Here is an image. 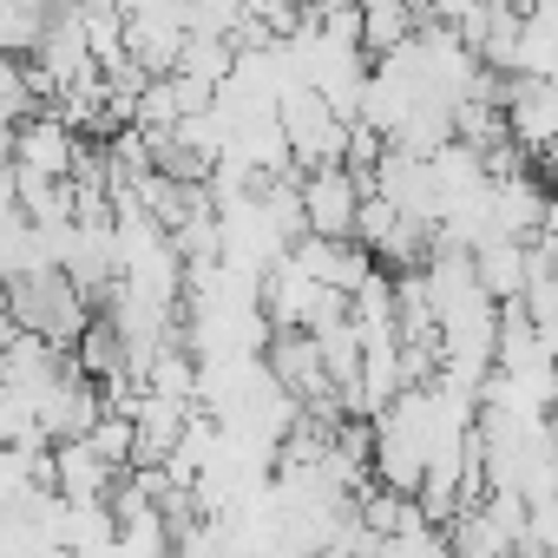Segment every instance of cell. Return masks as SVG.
<instances>
[{"label":"cell","mask_w":558,"mask_h":558,"mask_svg":"<svg viewBox=\"0 0 558 558\" xmlns=\"http://www.w3.org/2000/svg\"><path fill=\"white\" fill-rule=\"evenodd\" d=\"M0 303H8V316H14V329H27V336H47L53 349H73L80 342V329L93 323V303L73 290V276L66 269H27V276H14V283H0Z\"/></svg>","instance_id":"obj_1"},{"label":"cell","mask_w":558,"mask_h":558,"mask_svg":"<svg viewBox=\"0 0 558 558\" xmlns=\"http://www.w3.org/2000/svg\"><path fill=\"white\" fill-rule=\"evenodd\" d=\"M276 125H283V138H290V165L296 171H316V165H342L355 119H342L323 93L290 86L283 99H276Z\"/></svg>","instance_id":"obj_2"},{"label":"cell","mask_w":558,"mask_h":558,"mask_svg":"<svg viewBox=\"0 0 558 558\" xmlns=\"http://www.w3.org/2000/svg\"><path fill=\"white\" fill-rule=\"evenodd\" d=\"M506 138L519 145V158H558V86L551 80H506Z\"/></svg>","instance_id":"obj_3"},{"label":"cell","mask_w":558,"mask_h":558,"mask_svg":"<svg viewBox=\"0 0 558 558\" xmlns=\"http://www.w3.org/2000/svg\"><path fill=\"white\" fill-rule=\"evenodd\" d=\"M303 223H310V236H355V217H362V197H368V184L349 171V165H316V171H303Z\"/></svg>","instance_id":"obj_4"},{"label":"cell","mask_w":558,"mask_h":558,"mask_svg":"<svg viewBox=\"0 0 558 558\" xmlns=\"http://www.w3.org/2000/svg\"><path fill=\"white\" fill-rule=\"evenodd\" d=\"M80 132L60 119V112H27L14 125V171H34V178H73V158H80Z\"/></svg>","instance_id":"obj_5"},{"label":"cell","mask_w":558,"mask_h":558,"mask_svg":"<svg viewBox=\"0 0 558 558\" xmlns=\"http://www.w3.org/2000/svg\"><path fill=\"white\" fill-rule=\"evenodd\" d=\"M525 276H532V250L519 236H480L473 243V283L493 303H519L525 296Z\"/></svg>","instance_id":"obj_6"},{"label":"cell","mask_w":558,"mask_h":558,"mask_svg":"<svg viewBox=\"0 0 558 558\" xmlns=\"http://www.w3.org/2000/svg\"><path fill=\"white\" fill-rule=\"evenodd\" d=\"M112 480H119V466H106V453H99L93 440H53V473H47V486H53L60 499H106Z\"/></svg>","instance_id":"obj_7"},{"label":"cell","mask_w":558,"mask_h":558,"mask_svg":"<svg viewBox=\"0 0 558 558\" xmlns=\"http://www.w3.org/2000/svg\"><path fill=\"white\" fill-rule=\"evenodd\" d=\"M421 21H427L421 0H362V53L381 60V53L408 47L421 34Z\"/></svg>","instance_id":"obj_8"},{"label":"cell","mask_w":558,"mask_h":558,"mask_svg":"<svg viewBox=\"0 0 558 558\" xmlns=\"http://www.w3.org/2000/svg\"><path fill=\"white\" fill-rule=\"evenodd\" d=\"M73 558H132V551H125V545H119V532H112L106 545H93V551H73Z\"/></svg>","instance_id":"obj_9"},{"label":"cell","mask_w":558,"mask_h":558,"mask_svg":"<svg viewBox=\"0 0 558 558\" xmlns=\"http://www.w3.org/2000/svg\"><path fill=\"white\" fill-rule=\"evenodd\" d=\"M551 165H558V158H551Z\"/></svg>","instance_id":"obj_10"}]
</instances>
